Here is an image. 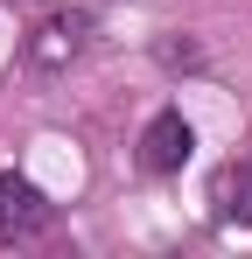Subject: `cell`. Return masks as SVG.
Segmentation results:
<instances>
[{"label": "cell", "mask_w": 252, "mask_h": 259, "mask_svg": "<svg viewBox=\"0 0 252 259\" xmlns=\"http://www.w3.org/2000/svg\"><path fill=\"white\" fill-rule=\"evenodd\" d=\"M189 147H196L189 119H182V112H154L147 133H140V168L147 175H175L182 161H189Z\"/></svg>", "instance_id": "obj_3"}, {"label": "cell", "mask_w": 252, "mask_h": 259, "mask_svg": "<svg viewBox=\"0 0 252 259\" xmlns=\"http://www.w3.org/2000/svg\"><path fill=\"white\" fill-rule=\"evenodd\" d=\"M217 203L238 210V217H252V154H245V161H231V168L217 175Z\"/></svg>", "instance_id": "obj_4"}, {"label": "cell", "mask_w": 252, "mask_h": 259, "mask_svg": "<svg viewBox=\"0 0 252 259\" xmlns=\"http://www.w3.org/2000/svg\"><path fill=\"white\" fill-rule=\"evenodd\" d=\"M49 196H42L28 175L0 168V245H21V238H35V231H49Z\"/></svg>", "instance_id": "obj_1"}, {"label": "cell", "mask_w": 252, "mask_h": 259, "mask_svg": "<svg viewBox=\"0 0 252 259\" xmlns=\"http://www.w3.org/2000/svg\"><path fill=\"white\" fill-rule=\"evenodd\" d=\"M84 42H91V21L84 14H49L35 35H28V63L35 70H70L84 56Z\"/></svg>", "instance_id": "obj_2"}]
</instances>
